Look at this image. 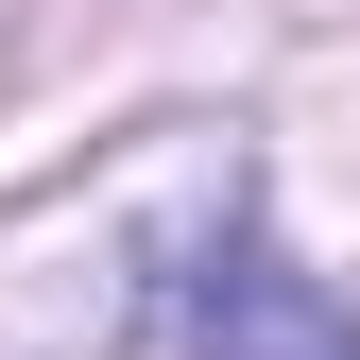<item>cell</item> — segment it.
Returning <instances> with one entry per match:
<instances>
[{
  "mask_svg": "<svg viewBox=\"0 0 360 360\" xmlns=\"http://www.w3.org/2000/svg\"><path fill=\"white\" fill-rule=\"evenodd\" d=\"M206 360H360V326L292 275L275 240H223V275H206Z\"/></svg>",
  "mask_w": 360,
  "mask_h": 360,
  "instance_id": "1",
  "label": "cell"
}]
</instances>
